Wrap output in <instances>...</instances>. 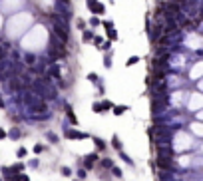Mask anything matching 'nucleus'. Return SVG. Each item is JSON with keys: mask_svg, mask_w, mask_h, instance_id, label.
<instances>
[{"mask_svg": "<svg viewBox=\"0 0 203 181\" xmlns=\"http://www.w3.org/2000/svg\"><path fill=\"white\" fill-rule=\"evenodd\" d=\"M177 14H179V6H177V2H169V4H165V16L167 18H177Z\"/></svg>", "mask_w": 203, "mask_h": 181, "instance_id": "nucleus-1", "label": "nucleus"}, {"mask_svg": "<svg viewBox=\"0 0 203 181\" xmlns=\"http://www.w3.org/2000/svg\"><path fill=\"white\" fill-rule=\"evenodd\" d=\"M163 26H161V24H156V26H153V30H151V40H157L161 36V32H163Z\"/></svg>", "mask_w": 203, "mask_h": 181, "instance_id": "nucleus-2", "label": "nucleus"}, {"mask_svg": "<svg viewBox=\"0 0 203 181\" xmlns=\"http://www.w3.org/2000/svg\"><path fill=\"white\" fill-rule=\"evenodd\" d=\"M34 62H36V56H34V54H26V64L34 66Z\"/></svg>", "mask_w": 203, "mask_h": 181, "instance_id": "nucleus-3", "label": "nucleus"}, {"mask_svg": "<svg viewBox=\"0 0 203 181\" xmlns=\"http://www.w3.org/2000/svg\"><path fill=\"white\" fill-rule=\"evenodd\" d=\"M50 74H52L54 78H60V68H58V66H52V68H50Z\"/></svg>", "mask_w": 203, "mask_h": 181, "instance_id": "nucleus-4", "label": "nucleus"}, {"mask_svg": "<svg viewBox=\"0 0 203 181\" xmlns=\"http://www.w3.org/2000/svg\"><path fill=\"white\" fill-rule=\"evenodd\" d=\"M94 143H96V147H98V149H104L106 147V143L102 141V139H98V137H94Z\"/></svg>", "mask_w": 203, "mask_h": 181, "instance_id": "nucleus-5", "label": "nucleus"}, {"mask_svg": "<svg viewBox=\"0 0 203 181\" xmlns=\"http://www.w3.org/2000/svg\"><path fill=\"white\" fill-rule=\"evenodd\" d=\"M106 30H108L110 40H116V38H118V34H116V30H113V28H106Z\"/></svg>", "mask_w": 203, "mask_h": 181, "instance_id": "nucleus-6", "label": "nucleus"}, {"mask_svg": "<svg viewBox=\"0 0 203 181\" xmlns=\"http://www.w3.org/2000/svg\"><path fill=\"white\" fill-rule=\"evenodd\" d=\"M68 137H86V134H78V131H68Z\"/></svg>", "mask_w": 203, "mask_h": 181, "instance_id": "nucleus-7", "label": "nucleus"}, {"mask_svg": "<svg viewBox=\"0 0 203 181\" xmlns=\"http://www.w3.org/2000/svg\"><path fill=\"white\" fill-rule=\"evenodd\" d=\"M96 161V155H90V157H86V167H92Z\"/></svg>", "mask_w": 203, "mask_h": 181, "instance_id": "nucleus-8", "label": "nucleus"}, {"mask_svg": "<svg viewBox=\"0 0 203 181\" xmlns=\"http://www.w3.org/2000/svg\"><path fill=\"white\" fill-rule=\"evenodd\" d=\"M92 38H94V34H92L90 30H86V32H84V42H90Z\"/></svg>", "mask_w": 203, "mask_h": 181, "instance_id": "nucleus-9", "label": "nucleus"}, {"mask_svg": "<svg viewBox=\"0 0 203 181\" xmlns=\"http://www.w3.org/2000/svg\"><path fill=\"white\" fill-rule=\"evenodd\" d=\"M126 110H128V108H126V105H118V108H116V110H113V114H123V112H126Z\"/></svg>", "mask_w": 203, "mask_h": 181, "instance_id": "nucleus-10", "label": "nucleus"}, {"mask_svg": "<svg viewBox=\"0 0 203 181\" xmlns=\"http://www.w3.org/2000/svg\"><path fill=\"white\" fill-rule=\"evenodd\" d=\"M137 62H139V58H137V56H132L128 60V66H133V64H137Z\"/></svg>", "mask_w": 203, "mask_h": 181, "instance_id": "nucleus-11", "label": "nucleus"}, {"mask_svg": "<svg viewBox=\"0 0 203 181\" xmlns=\"http://www.w3.org/2000/svg\"><path fill=\"white\" fill-rule=\"evenodd\" d=\"M100 105H102V110H110V108H113L112 102H104V104H100Z\"/></svg>", "mask_w": 203, "mask_h": 181, "instance_id": "nucleus-12", "label": "nucleus"}, {"mask_svg": "<svg viewBox=\"0 0 203 181\" xmlns=\"http://www.w3.org/2000/svg\"><path fill=\"white\" fill-rule=\"evenodd\" d=\"M113 147H116V149H120V147H122V145H120V141H118V137H113Z\"/></svg>", "mask_w": 203, "mask_h": 181, "instance_id": "nucleus-13", "label": "nucleus"}, {"mask_svg": "<svg viewBox=\"0 0 203 181\" xmlns=\"http://www.w3.org/2000/svg\"><path fill=\"white\" fill-rule=\"evenodd\" d=\"M18 155H20V157H24V155H26V149L20 147V149H18Z\"/></svg>", "mask_w": 203, "mask_h": 181, "instance_id": "nucleus-14", "label": "nucleus"}, {"mask_svg": "<svg viewBox=\"0 0 203 181\" xmlns=\"http://www.w3.org/2000/svg\"><path fill=\"white\" fill-rule=\"evenodd\" d=\"M88 80H92V82H98V78H96V74H90V76H88Z\"/></svg>", "mask_w": 203, "mask_h": 181, "instance_id": "nucleus-15", "label": "nucleus"}, {"mask_svg": "<svg viewBox=\"0 0 203 181\" xmlns=\"http://www.w3.org/2000/svg\"><path fill=\"white\" fill-rule=\"evenodd\" d=\"M94 112H98V114H100V112H102V105L96 104V105H94Z\"/></svg>", "mask_w": 203, "mask_h": 181, "instance_id": "nucleus-16", "label": "nucleus"}, {"mask_svg": "<svg viewBox=\"0 0 203 181\" xmlns=\"http://www.w3.org/2000/svg\"><path fill=\"white\" fill-rule=\"evenodd\" d=\"M6 137V131H4V129H0V139H4Z\"/></svg>", "mask_w": 203, "mask_h": 181, "instance_id": "nucleus-17", "label": "nucleus"}, {"mask_svg": "<svg viewBox=\"0 0 203 181\" xmlns=\"http://www.w3.org/2000/svg\"><path fill=\"white\" fill-rule=\"evenodd\" d=\"M2 105H4V102H2V100H0V108H2Z\"/></svg>", "mask_w": 203, "mask_h": 181, "instance_id": "nucleus-18", "label": "nucleus"}]
</instances>
